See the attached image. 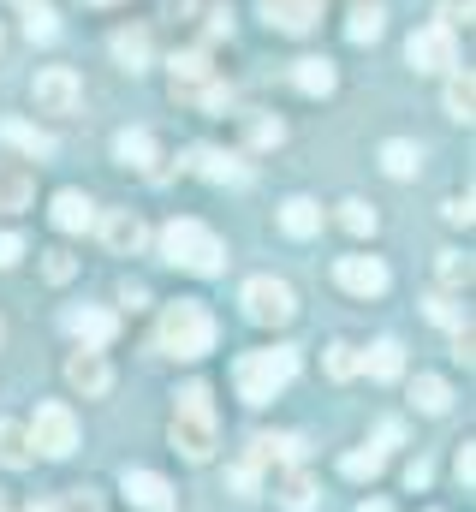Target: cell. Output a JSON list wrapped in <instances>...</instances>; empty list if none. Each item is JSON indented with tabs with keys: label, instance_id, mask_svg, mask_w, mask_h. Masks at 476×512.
<instances>
[{
	"label": "cell",
	"instance_id": "48",
	"mask_svg": "<svg viewBox=\"0 0 476 512\" xmlns=\"http://www.w3.org/2000/svg\"><path fill=\"white\" fill-rule=\"evenodd\" d=\"M0 512H6V495H0Z\"/></svg>",
	"mask_w": 476,
	"mask_h": 512
},
{
	"label": "cell",
	"instance_id": "25",
	"mask_svg": "<svg viewBox=\"0 0 476 512\" xmlns=\"http://www.w3.org/2000/svg\"><path fill=\"white\" fill-rule=\"evenodd\" d=\"M381 167H387L393 179H411V173L423 167V149L405 143V137H393V143H381Z\"/></svg>",
	"mask_w": 476,
	"mask_h": 512
},
{
	"label": "cell",
	"instance_id": "5",
	"mask_svg": "<svg viewBox=\"0 0 476 512\" xmlns=\"http://www.w3.org/2000/svg\"><path fill=\"white\" fill-rule=\"evenodd\" d=\"M238 304H244V316H250L256 328H286V322L298 316V292H292L286 280H274V274H256V280H244Z\"/></svg>",
	"mask_w": 476,
	"mask_h": 512
},
{
	"label": "cell",
	"instance_id": "45",
	"mask_svg": "<svg viewBox=\"0 0 476 512\" xmlns=\"http://www.w3.org/2000/svg\"><path fill=\"white\" fill-rule=\"evenodd\" d=\"M399 435H405L399 423H381V435H375V441H381V453H387V447H399Z\"/></svg>",
	"mask_w": 476,
	"mask_h": 512
},
{
	"label": "cell",
	"instance_id": "16",
	"mask_svg": "<svg viewBox=\"0 0 476 512\" xmlns=\"http://www.w3.org/2000/svg\"><path fill=\"white\" fill-rule=\"evenodd\" d=\"M114 161H119V167L149 173V179H161V149H155V137H149V131H119V137H114Z\"/></svg>",
	"mask_w": 476,
	"mask_h": 512
},
{
	"label": "cell",
	"instance_id": "6",
	"mask_svg": "<svg viewBox=\"0 0 476 512\" xmlns=\"http://www.w3.org/2000/svg\"><path fill=\"white\" fill-rule=\"evenodd\" d=\"M30 447L48 453V459H66L78 447V417L66 405H36V423H30Z\"/></svg>",
	"mask_w": 476,
	"mask_h": 512
},
{
	"label": "cell",
	"instance_id": "19",
	"mask_svg": "<svg viewBox=\"0 0 476 512\" xmlns=\"http://www.w3.org/2000/svg\"><path fill=\"white\" fill-rule=\"evenodd\" d=\"M48 215H54V227H60V233H90V227H96V203H90L84 191H60Z\"/></svg>",
	"mask_w": 476,
	"mask_h": 512
},
{
	"label": "cell",
	"instance_id": "36",
	"mask_svg": "<svg viewBox=\"0 0 476 512\" xmlns=\"http://www.w3.org/2000/svg\"><path fill=\"white\" fill-rule=\"evenodd\" d=\"M280 507L286 512H310L316 507V483H310V477H286V483H280Z\"/></svg>",
	"mask_w": 476,
	"mask_h": 512
},
{
	"label": "cell",
	"instance_id": "4",
	"mask_svg": "<svg viewBox=\"0 0 476 512\" xmlns=\"http://www.w3.org/2000/svg\"><path fill=\"white\" fill-rule=\"evenodd\" d=\"M173 447L191 459V465H203V459H215V405H209V387L191 382L179 393V411H173Z\"/></svg>",
	"mask_w": 476,
	"mask_h": 512
},
{
	"label": "cell",
	"instance_id": "1",
	"mask_svg": "<svg viewBox=\"0 0 476 512\" xmlns=\"http://www.w3.org/2000/svg\"><path fill=\"white\" fill-rule=\"evenodd\" d=\"M155 346H161L167 358H185V364H197V358H209V352H215V316H209L203 304L179 298V304H167V310H161Z\"/></svg>",
	"mask_w": 476,
	"mask_h": 512
},
{
	"label": "cell",
	"instance_id": "39",
	"mask_svg": "<svg viewBox=\"0 0 476 512\" xmlns=\"http://www.w3.org/2000/svg\"><path fill=\"white\" fill-rule=\"evenodd\" d=\"M227 483H233L238 495L250 501V495H256V465H250V459H244V465H233V477H227Z\"/></svg>",
	"mask_w": 476,
	"mask_h": 512
},
{
	"label": "cell",
	"instance_id": "12",
	"mask_svg": "<svg viewBox=\"0 0 476 512\" xmlns=\"http://www.w3.org/2000/svg\"><path fill=\"white\" fill-rule=\"evenodd\" d=\"M96 227H102V245L114 256H137L149 245V233H143V221L131 215V209H108V215H96Z\"/></svg>",
	"mask_w": 476,
	"mask_h": 512
},
{
	"label": "cell",
	"instance_id": "24",
	"mask_svg": "<svg viewBox=\"0 0 476 512\" xmlns=\"http://www.w3.org/2000/svg\"><path fill=\"white\" fill-rule=\"evenodd\" d=\"M0 143H12L24 155H54V137L42 126H24V120H0Z\"/></svg>",
	"mask_w": 476,
	"mask_h": 512
},
{
	"label": "cell",
	"instance_id": "23",
	"mask_svg": "<svg viewBox=\"0 0 476 512\" xmlns=\"http://www.w3.org/2000/svg\"><path fill=\"white\" fill-rule=\"evenodd\" d=\"M363 370H369L375 382H393V376L405 370V346H399V340H375V346L363 352Z\"/></svg>",
	"mask_w": 476,
	"mask_h": 512
},
{
	"label": "cell",
	"instance_id": "9",
	"mask_svg": "<svg viewBox=\"0 0 476 512\" xmlns=\"http://www.w3.org/2000/svg\"><path fill=\"white\" fill-rule=\"evenodd\" d=\"M334 280H340L352 298H381V292H387V262H381V256H340V262H334Z\"/></svg>",
	"mask_w": 476,
	"mask_h": 512
},
{
	"label": "cell",
	"instance_id": "15",
	"mask_svg": "<svg viewBox=\"0 0 476 512\" xmlns=\"http://www.w3.org/2000/svg\"><path fill=\"white\" fill-rule=\"evenodd\" d=\"M185 167H191V173H203V179H215V185H244V179H250V167H244L238 155L209 149V143H203V149H191V155H185Z\"/></svg>",
	"mask_w": 476,
	"mask_h": 512
},
{
	"label": "cell",
	"instance_id": "3",
	"mask_svg": "<svg viewBox=\"0 0 476 512\" xmlns=\"http://www.w3.org/2000/svg\"><path fill=\"white\" fill-rule=\"evenodd\" d=\"M298 376V352L292 346H274V352H244L233 364V387L244 405H268L280 387Z\"/></svg>",
	"mask_w": 476,
	"mask_h": 512
},
{
	"label": "cell",
	"instance_id": "28",
	"mask_svg": "<svg viewBox=\"0 0 476 512\" xmlns=\"http://www.w3.org/2000/svg\"><path fill=\"white\" fill-rule=\"evenodd\" d=\"M381 30H387V6H375V0L369 6H352V24H346L352 42H375Z\"/></svg>",
	"mask_w": 476,
	"mask_h": 512
},
{
	"label": "cell",
	"instance_id": "41",
	"mask_svg": "<svg viewBox=\"0 0 476 512\" xmlns=\"http://www.w3.org/2000/svg\"><path fill=\"white\" fill-rule=\"evenodd\" d=\"M18 256H24V239L18 233H0V268H18Z\"/></svg>",
	"mask_w": 476,
	"mask_h": 512
},
{
	"label": "cell",
	"instance_id": "32",
	"mask_svg": "<svg viewBox=\"0 0 476 512\" xmlns=\"http://www.w3.org/2000/svg\"><path fill=\"white\" fill-rule=\"evenodd\" d=\"M381 465H387V453H381V447H352V453L340 459V471L357 477V483H363V477H381Z\"/></svg>",
	"mask_w": 476,
	"mask_h": 512
},
{
	"label": "cell",
	"instance_id": "11",
	"mask_svg": "<svg viewBox=\"0 0 476 512\" xmlns=\"http://www.w3.org/2000/svg\"><path fill=\"white\" fill-rule=\"evenodd\" d=\"M119 489H125V501L137 512H173V483L161 471H125Z\"/></svg>",
	"mask_w": 476,
	"mask_h": 512
},
{
	"label": "cell",
	"instance_id": "30",
	"mask_svg": "<svg viewBox=\"0 0 476 512\" xmlns=\"http://www.w3.org/2000/svg\"><path fill=\"white\" fill-rule=\"evenodd\" d=\"M0 465H6V471L30 465V435H24L18 423H0Z\"/></svg>",
	"mask_w": 476,
	"mask_h": 512
},
{
	"label": "cell",
	"instance_id": "27",
	"mask_svg": "<svg viewBox=\"0 0 476 512\" xmlns=\"http://www.w3.org/2000/svg\"><path fill=\"white\" fill-rule=\"evenodd\" d=\"M292 78H298V90H304V96H328V90L340 84L328 60H298V72H292Z\"/></svg>",
	"mask_w": 476,
	"mask_h": 512
},
{
	"label": "cell",
	"instance_id": "17",
	"mask_svg": "<svg viewBox=\"0 0 476 512\" xmlns=\"http://www.w3.org/2000/svg\"><path fill=\"white\" fill-rule=\"evenodd\" d=\"M30 197H36V173L24 161H0V215L30 209Z\"/></svg>",
	"mask_w": 476,
	"mask_h": 512
},
{
	"label": "cell",
	"instance_id": "20",
	"mask_svg": "<svg viewBox=\"0 0 476 512\" xmlns=\"http://www.w3.org/2000/svg\"><path fill=\"white\" fill-rule=\"evenodd\" d=\"M274 459L280 465H298L304 459V441L298 435H256L250 441V465H274Z\"/></svg>",
	"mask_w": 476,
	"mask_h": 512
},
{
	"label": "cell",
	"instance_id": "8",
	"mask_svg": "<svg viewBox=\"0 0 476 512\" xmlns=\"http://www.w3.org/2000/svg\"><path fill=\"white\" fill-rule=\"evenodd\" d=\"M30 96H36L42 114H72L78 96H84V84H78V72H66V66H42L36 84H30Z\"/></svg>",
	"mask_w": 476,
	"mask_h": 512
},
{
	"label": "cell",
	"instance_id": "43",
	"mask_svg": "<svg viewBox=\"0 0 476 512\" xmlns=\"http://www.w3.org/2000/svg\"><path fill=\"white\" fill-rule=\"evenodd\" d=\"M471 477H476V453H471V441H465V447H459V483L471 489Z\"/></svg>",
	"mask_w": 476,
	"mask_h": 512
},
{
	"label": "cell",
	"instance_id": "31",
	"mask_svg": "<svg viewBox=\"0 0 476 512\" xmlns=\"http://www.w3.org/2000/svg\"><path fill=\"white\" fill-rule=\"evenodd\" d=\"M280 137H286V126H280L274 114H244V143H250V149H274Z\"/></svg>",
	"mask_w": 476,
	"mask_h": 512
},
{
	"label": "cell",
	"instance_id": "13",
	"mask_svg": "<svg viewBox=\"0 0 476 512\" xmlns=\"http://www.w3.org/2000/svg\"><path fill=\"white\" fill-rule=\"evenodd\" d=\"M66 382L78 387L84 399H102V393L114 387V370H108V358H102V352H84V346H78V352L66 358Z\"/></svg>",
	"mask_w": 476,
	"mask_h": 512
},
{
	"label": "cell",
	"instance_id": "10",
	"mask_svg": "<svg viewBox=\"0 0 476 512\" xmlns=\"http://www.w3.org/2000/svg\"><path fill=\"white\" fill-rule=\"evenodd\" d=\"M66 334H72L84 352H102V346L119 334V316H114V310H96V304H84V310H66Z\"/></svg>",
	"mask_w": 476,
	"mask_h": 512
},
{
	"label": "cell",
	"instance_id": "46",
	"mask_svg": "<svg viewBox=\"0 0 476 512\" xmlns=\"http://www.w3.org/2000/svg\"><path fill=\"white\" fill-rule=\"evenodd\" d=\"M357 512H393V507H387V501H363Z\"/></svg>",
	"mask_w": 476,
	"mask_h": 512
},
{
	"label": "cell",
	"instance_id": "35",
	"mask_svg": "<svg viewBox=\"0 0 476 512\" xmlns=\"http://www.w3.org/2000/svg\"><path fill=\"white\" fill-rule=\"evenodd\" d=\"M435 274H441V286H471V256L465 251H441L435 256Z\"/></svg>",
	"mask_w": 476,
	"mask_h": 512
},
{
	"label": "cell",
	"instance_id": "29",
	"mask_svg": "<svg viewBox=\"0 0 476 512\" xmlns=\"http://www.w3.org/2000/svg\"><path fill=\"white\" fill-rule=\"evenodd\" d=\"M24 36H30V42H54V36H60V12L42 6V0L24 6Z\"/></svg>",
	"mask_w": 476,
	"mask_h": 512
},
{
	"label": "cell",
	"instance_id": "42",
	"mask_svg": "<svg viewBox=\"0 0 476 512\" xmlns=\"http://www.w3.org/2000/svg\"><path fill=\"white\" fill-rule=\"evenodd\" d=\"M72 268H78V262L66 251H48V280H72Z\"/></svg>",
	"mask_w": 476,
	"mask_h": 512
},
{
	"label": "cell",
	"instance_id": "40",
	"mask_svg": "<svg viewBox=\"0 0 476 512\" xmlns=\"http://www.w3.org/2000/svg\"><path fill=\"white\" fill-rule=\"evenodd\" d=\"M441 215H447L453 227H471V197H447V203H441Z\"/></svg>",
	"mask_w": 476,
	"mask_h": 512
},
{
	"label": "cell",
	"instance_id": "38",
	"mask_svg": "<svg viewBox=\"0 0 476 512\" xmlns=\"http://www.w3.org/2000/svg\"><path fill=\"white\" fill-rule=\"evenodd\" d=\"M429 316H435L441 328H465V310H459L453 298H429Z\"/></svg>",
	"mask_w": 476,
	"mask_h": 512
},
{
	"label": "cell",
	"instance_id": "50",
	"mask_svg": "<svg viewBox=\"0 0 476 512\" xmlns=\"http://www.w3.org/2000/svg\"><path fill=\"white\" fill-rule=\"evenodd\" d=\"M0 48H6V36H0Z\"/></svg>",
	"mask_w": 476,
	"mask_h": 512
},
{
	"label": "cell",
	"instance_id": "7",
	"mask_svg": "<svg viewBox=\"0 0 476 512\" xmlns=\"http://www.w3.org/2000/svg\"><path fill=\"white\" fill-rule=\"evenodd\" d=\"M405 60H411L417 72H453V66H459V42H453L447 24H429V30H417V36L405 42Z\"/></svg>",
	"mask_w": 476,
	"mask_h": 512
},
{
	"label": "cell",
	"instance_id": "14",
	"mask_svg": "<svg viewBox=\"0 0 476 512\" xmlns=\"http://www.w3.org/2000/svg\"><path fill=\"white\" fill-rule=\"evenodd\" d=\"M256 12H262L274 30H286V36H304V30L322 18V0H256Z\"/></svg>",
	"mask_w": 476,
	"mask_h": 512
},
{
	"label": "cell",
	"instance_id": "21",
	"mask_svg": "<svg viewBox=\"0 0 476 512\" xmlns=\"http://www.w3.org/2000/svg\"><path fill=\"white\" fill-rule=\"evenodd\" d=\"M280 233H292V239H316V233H322V209H316L310 197H292V203L280 209Z\"/></svg>",
	"mask_w": 476,
	"mask_h": 512
},
{
	"label": "cell",
	"instance_id": "51",
	"mask_svg": "<svg viewBox=\"0 0 476 512\" xmlns=\"http://www.w3.org/2000/svg\"><path fill=\"white\" fill-rule=\"evenodd\" d=\"M0 334H6V328H0Z\"/></svg>",
	"mask_w": 476,
	"mask_h": 512
},
{
	"label": "cell",
	"instance_id": "2",
	"mask_svg": "<svg viewBox=\"0 0 476 512\" xmlns=\"http://www.w3.org/2000/svg\"><path fill=\"white\" fill-rule=\"evenodd\" d=\"M161 256L185 274H221L227 268V245L203 221H167L161 227Z\"/></svg>",
	"mask_w": 476,
	"mask_h": 512
},
{
	"label": "cell",
	"instance_id": "33",
	"mask_svg": "<svg viewBox=\"0 0 476 512\" xmlns=\"http://www.w3.org/2000/svg\"><path fill=\"white\" fill-rule=\"evenodd\" d=\"M340 227H346L352 239H369L381 221H375V209H369V203H357V197H352V203H340Z\"/></svg>",
	"mask_w": 476,
	"mask_h": 512
},
{
	"label": "cell",
	"instance_id": "22",
	"mask_svg": "<svg viewBox=\"0 0 476 512\" xmlns=\"http://www.w3.org/2000/svg\"><path fill=\"white\" fill-rule=\"evenodd\" d=\"M149 54H155L149 30H114V60L125 66V72H143V66H149Z\"/></svg>",
	"mask_w": 476,
	"mask_h": 512
},
{
	"label": "cell",
	"instance_id": "18",
	"mask_svg": "<svg viewBox=\"0 0 476 512\" xmlns=\"http://www.w3.org/2000/svg\"><path fill=\"white\" fill-rule=\"evenodd\" d=\"M209 84H215L209 54H179V60H173V102H191V96H203Z\"/></svg>",
	"mask_w": 476,
	"mask_h": 512
},
{
	"label": "cell",
	"instance_id": "26",
	"mask_svg": "<svg viewBox=\"0 0 476 512\" xmlns=\"http://www.w3.org/2000/svg\"><path fill=\"white\" fill-rule=\"evenodd\" d=\"M411 399H417V411H429V417H441V411L453 405V387L441 382V376H417V382H411Z\"/></svg>",
	"mask_w": 476,
	"mask_h": 512
},
{
	"label": "cell",
	"instance_id": "34",
	"mask_svg": "<svg viewBox=\"0 0 476 512\" xmlns=\"http://www.w3.org/2000/svg\"><path fill=\"white\" fill-rule=\"evenodd\" d=\"M471 108H476L471 78H465V72H453V78H447V114H453V120H471Z\"/></svg>",
	"mask_w": 476,
	"mask_h": 512
},
{
	"label": "cell",
	"instance_id": "49",
	"mask_svg": "<svg viewBox=\"0 0 476 512\" xmlns=\"http://www.w3.org/2000/svg\"><path fill=\"white\" fill-rule=\"evenodd\" d=\"M30 512H48V507H30Z\"/></svg>",
	"mask_w": 476,
	"mask_h": 512
},
{
	"label": "cell",
	"instance_id": "44",
	"mask_svg": "<svg viewBox=\"0 0 476 512\" xmlns=\"http://www.w3.org/2000/svg\"><path fill=\"white\" fill-rule=\"evenodd\" d=\"M405 483L423 489V483H429V459H411V465H405Z\"/></svg>",
	"mask_w": 476,
	"mask_h": 512
},
{
	"label": "cell",
	"instance_id": "47",
	"mask_svg": "<svg viewBox=\"0 0 476 512\" xmlns=\"http://www.w3.org/2000/svg\"><path fill=\"white\" fill-rule=\"evenodd\" d=\"M18 6H36V0H18Z\"/></svg>",
	"mask_w": 476,
	"mask_h": 512
},
{
	"label": "cell",
	"instance_id": "37",
	"mask_svg": "<svg viewBox=\"0 0 476 512\" xmlns=\"http://www.w3.org/2000/svg\"><path fill=\"white\" fill-rule=\"evenodd\" d=\"M328 376H334V382L357 376V352H352V346H328Z\"/></svg>",
	"mask_w": 476,
	"mask_h": 512
}]
</instances>
